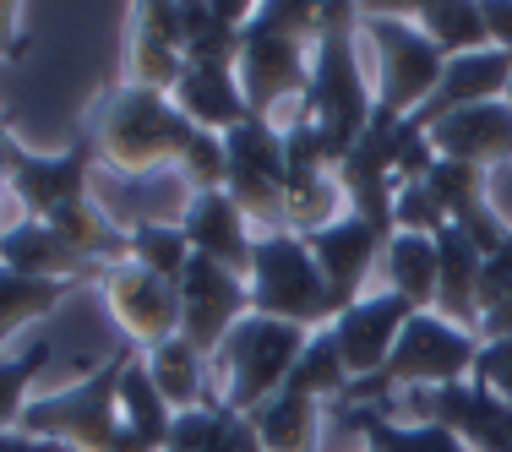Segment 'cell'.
Masks as SVG:
<instances>
[{"instance_id": "cell-40", "label": "cell", "mask_w": 512, "mask_h": 452, "mask_svg": "<svg viewBox=\"0 0 512 452\" xmlns=\"http://www.w3.org/2000/svg\"><path fill=\"white\" fill-rule=\"evenodd\" d=\"M507 104H512V88H507Z\"/></svg>"}, {"instance_id": "cell-21", "label": "cell", "mask_w": 512, "mask_h": 452, "mask_svg": "<svg viewBox=\"0 0 512 452\" xmlns=\"http://www.w3.org/2000/svg\"><path fill=\"white\" fill-rule=\"evenodd\" d=\"M175 109L191 126L213 131V137H229L235 126L251 120V104H246L240 77L229 66H186V77L175 88Z\"/></svg>"}, {"instance_id": "cell-32", "label": "cell", "mask_w": 512, "mask_h": 452, "mask_svg": "<svg viewBox=\"0 0 512 452\" xmlns=\"http://www.w3.org/2000/svg\"><path fill=\"white\" fill-rule=\"evenodd\" d=\"M512 338V240L496 256H485L480 273V344Z\"/></svg>"}, {"instance_id": "cell-16", "label": "cell", "mask_w": 512, "mask_h": 452, "mask_svg": "<svg viewBox=\"0 0 512 452\" xmlns=\"http://www.w3.org/2000/svg\"><path fill=\"white\" fill-rule=\"evenodd\" d=\"M0 267L28 273V278H60V284H104V273H109L104 262L66 246L39 218H17V224L0 229Z\"/></svg>"}, {"instance_id": "cell-8", "label": "cell", "mask_w": 512, "mask_h": 452, "mask_svg": "<svg viewBox=\"0 0 512 452\" xmlns=\"http://www.w3.org/2000/svg\"><path fill=\"white\" fill-rule=\"evenodd\" d=\"M246 284H251V316L295 322L306 333H322V327L338 322V300L300 235H256Z\"/></svg>"}, {"instance_id": "cell-13", "label": "cell", "mask_w": 512, "mask_h": 452, "mask_svg": "<svg viewBox=\"0 0 512 452\" xmlns=\"http://www.w3.org/2000/svg\"><path fill=\"white\" fill-rule=\"evenodd\" d=\"M104 300L109 311L120 316V333H126V344L137 349H153L164 344V338L180 333V295L175 284H164L158 273L137 262H115L104 273Z\"/></svg>"}, {"instance_id": "cell-1", "label": "cell", "mask_w": 512, "mask_h": 452, "mask_svg": "<svg viewBox=\"0 0 512 452\" xmlns=\"http://www.w3.org/2000/svg\"><path fill=\"white\" fill-rule=\"evenodd\" d=\"M99 164L115 175H148V169H180L191 191H224L229 158L224 137L191 126L175 109V99L148 88H115L99 120Z\"/></svg>"}, {"instance_id": "cell-15", "label": "cell", "mask_w": 512, "mask_h": 452, "mask_svg": "<svg viewBox=\"0 0 512 452\" xmlns=\"http://www.w3.org/2000/svg\"><path fill=\"white\" fill-rule=\"evenodd\" d=\"M300 240L311 246L316 267H322L327 289H333V300H338V316H344L355 300H365L360 289H365V278L376 273V262H382V251H387V235H376V229L365 224V218L344 213L338 224H327V229H311V235H300Z\"/></svg>"}, {"instance_id": "cell-18", "label": "cell", "mask_w": 512, "mask_h": 452, "mask_svg": "<svg viewBox=\"0 0 512 452\" xmlns=\"http://www.w3.org/2000/svg\"><path fill=\"white\" fill-rule=\"evenodd\" d=\"M512 88V55L496 50V44H485V50L474 55H453L442 71V88L425 99L420 115H409L414 131H431L436 120L458 115V109H474V104H491V99H507Z\"/></svg>"}, {"instance_id": "cell-37", "label": "cell", "mask_w": 512, "mask_h": 452, "mask_svg": "<svg viewBox=\"0 0 512 452\" xmlns=\"http://www.w3.org/2000/svg\"><path fill=\"white\" fill-rule=\"evenodd\" d=\"M22 44V17H17V6H0V60H17L11 50Z\"/></svg>"}, {"instance_id": "cell-12", "label": "cell", "mask_w": 512, "mask_h": 452, "mask_svg": "<svg viewBox=\"0 0 512 452\" xmlns=\"http://www.w3.org/2000/svg\"><path fill=\"white\" fill-rule=\"evenodd\" d=\"M175 295H180V338L213 365L224 338L251 316V284L240 273H229L224 262H213V256H191Z\"/></svg>"}, {"instance_id": "cell-28", "label": "cell", "mask_w": 512, "mask_h": 452, "mask_svg": "<svg viewBox=\"0 0 512 452\" xmlns=\"http://www.w3.org/2000/svg\"><path fill=\"white\" fill-rule=\"evenodd\" d=\"M409 17L447 60H453V55H474V50L491 44L485 6H474V0H425V6H409Z\"/></svg>"}, {"instance_id": "cell-19", "label": "cell", "mask_w": 512, "mask_h": 452, "mask_svg": "<svg viewBox=\"0 0 512 452\" xmlns=\"http://www.w3.org/2000/svg\"><path fill=\"white\" fill-rule=\"evenodd\" d=\"M180 229H186V240H191L197 256H213V262L229 267V273L251 278L256 229H251V218L235 207L229 191H197L191 207H186V218H180Z\"/></svg>"}, {"instance_id": "cell-5", "label": "cell", "mask_w": 512, "mask_h": 452, "mask_svg": "<svg viewBox=\"0 0 512 452\" xmlns=\"http://www.w3.org/2000/svg\"><path fill=\"white\" fill-rule=\"evenodd\" d=\"M131 360H137V344L120 338V349L93 376H82L66 393L28 403L17 431L39 436V442H71L77 452H137L126 436V420H120V376H126Z\"/></svg>"}, {"instance_id": "cell-25", "label": "cell", "mask_w": 512, "mask_h": 452, "mask_svg": "<svg viewBox=\"0 0 512 452\" xmlns=\"http://www.w3.org/2000/svg\"><path fill=\"white\" fill-rule=\"evenodd\" d=\"M120 420H126V436L137 452H164L169 447L175 409H169L164 393L153 387L148 354H137V360L126 365V376H120Z\"/></svg>"}, {"instance_id": "cell-6", "label": "cell", "mask_w": 512, "mask_h": 452, "mask_svg": "<svg viewBox=\"0 0 512 452\" xmlns=\"http://www.w3.org/2000/svg\"><path fill=\"white\" fill-rule=\"evenodd\" d=\"M474 360H480V333L453 327L447 316H436V311H420L404 327V338H398L393 354H387L382 371L365 376V382H349V393L338 398V403H371V409H382L387 398L414 393V387L469 382Z\"/></svg>"}, {"instance_id": "cell-2", "label": "cell", "mask_w": 512, "mask_h": 452, "mask_svg": "<svg viewBox=\"0 0 512 452\" xmlns=\"http://www.w3.org/2000/svg\"><path fill=\"white\" fill-rule=\"evenodd\" d=\"M93 180H99V137L82 131L66 153L22 148L17 169H11V197H17L22 218L50 224L66 246H77L93 262H104V267L131 262V235L99 207Z\"/></svg>"}, {"instance_id": "cell-17", "label": "cell", "mask_w": 512, "mask_h": 452, "mask_svg": "<svg viewBox=\"0 0 512 452\" xmlns=\"http://www.w3.org/2000/svg\"><path fill=\"white\" fill-rule=\"evenodd\" d=\"M425 137H431L436 158L474 164V169H485V175H491V169L512 164V104L507 99H491V104L458 109V115L436 120Z\"/></svg>"}, {"instance_id": "cell-36", "label": "cell", "mask_w": 512, "mask_h": 452, "mask_svg": "<svg viewBox=\"0 0 512 452\" xmlns=\"http://www.w3.org/2000/svg\"><path fill=\"white\" fill-rule=\"evenodd\" d=\"M17 158H22V142L11 137L6 120H0V202L11 197V169H17ZM0 229H6V224H0Z\"/></svg>"}, {"instance_id": "cell-3", "label": "cell", "mask_w": 512, "mask_h": 452, "mask_svg": "<svg viewBox=\"0 0 512 452\" xmlns=\"http://www.w3.org/2000/svg\"><path fill=\"white\" fill-rule=\"evenodd\" d=\"M316 39H322V6H306V0H267V6L251 11L235 77H240V93H246L256 120H273L278 104L306 99Z\"/></svg>"}, {"instance_id": "cell-7", "label": "cell", "mask_w": 512, "mask_h": 452, "mask_svg": "<svg viewBox=\"0 0 512 452\" xmlns=\"http://www.w3.org/2000/svg\"><path fill=\"white\" fill-rule=\"evenodd\" d=\"M306 344H311L306 327L273 322V316H246V322L224 338V349L213 354V371H218V382H224L218 403L235 409V414L262 409L267 398H278L289 387Z\"/></svg>"}, {"instance_id": "cell-26", "label": "cell", "mask_w": 512, "mask_h": 452, "mask_svg": "<svg viewBox=\"0 0 512 452\" xmlns=\"http://www.w3.org/2000/svg\"><path fill=\"white\" fill-rule=\"evenodd\" d=\"M387 289L404 295L414 311H436V278H442V256H436V235H404L398 229L382 251Z\"/></svg>"}, {"instance_id": "cell-29", "label": "cell", "mask_w": 512, "mask_h": 452, "mask_svg": "<svg viewBox=\"0 0 512 452\" xmlns=\"http://www.w3.org/2000/svg\"><path fill=\"white\" fill-rule=\"evenodd\" d=\"M82 284H60V278H28V273H11L0 267V349L17 327H28L33 316H50L60 300Z\"/></svg>"}, {"instance_id": "cell-35", "label": "cell", "mask_w": 512, "mask_h": 452, "mask_svg": "<svg viewBox=\"0 0 512 452\" xmlns=\"http://www.w3.org/2000/svg\"><path fill=\"white\" fill-rule=\"evenodd\" d=\"M485 28H491V44L512 55V0H491L485 6Z\"/></svg>"}, {"instance_id": "cell-34", "label": "cell", "mask_w": 512, "mask_h": 452, "mask_svg": "<svg viewBox=\"0 0 512 452\" xmlns=\"http://www.w3.org/2000/svg\"><path fill=\"white\" fill-rule=\"evenodd\" d=\"M474 382L496 387V393L512 403V338H491V344H480V360H474Z\"/></svg>"}, {"instance_id": "cell-31", "label": "cell", "mask_w": 512, "mask_h": 452, "mask_svg": "<svg viewBox=\"0 0 512 452\" xmlns=\"http://www.w3.org/2000/svg\"><path fill=\"white\" fill-rule=\"evenodd\" d=\"M126 235H131V262L158 273L164 284H180V273H186L191 256H197L180 224H142V229H126Z\"/></svg>"}, {"instance_id": "cell-9", "label": "cell", "mask_w": 512, "mask_h": 452, "mask_svg": "<svg viewBox=\"0 0 512 452\" xmlns=\"http://www.w3.org/2000/svg\"><path fill=\"white\" fill-rule=\"evenodd\" d=\"M360 28L365 39L376 44V60H382V88H376V115L382 120H409L420 115L425 99L442 88L447 55L414 28L409 6H360Z\"/></svg>"}, {"instance_id": "cell-24", "label": "cell", "mask_w": 512, "mask_h": 452, "mask_svg": "<svg viewBox=\"0 0 512 452\" xmlns=\"http://www.w3.org/2000/svg\"><path fill=\"white\" fill-rule=\"evenodd\" d=\"M256 447L262 452H322V420H327V403H316L295 387H284L278 398H267L262 409L246 414Z\"/></svg>"}, {"instance_id": "cell-23", "label": "cell", "mask_w": 512, "mask_h": 452, "mask_svg": "<svg viewBox=\"0 0 512 452\" xmlns=\"http://www.w3.org/2000/svg\"><path fill=\"white\" fill-rule=\"evenodd\" d=\"M436 256H442V278H436V316H447L453 327H469L480 333V273L485 256L463 229L447 224L436 235Z\"/></svg>"}, {"instance_id": "cell-27", "label": "cell", "mask_w": 512, "mask_h": 452, "mask_svg": "<svg viewBox=\"0 0 512 452\" xmlns=\"http://www.w3.org/2000/svg\"><path fill=\"white\" fill-rule=\"evenodd\" d=\"M148 371H153V387L164 393V403L175 414L213 403V393H207V354H197L180 333L148 349Z\"/></svg>"}, {"instance_id": "cell-22", "label": "cell", "mask_w": 512, "mask_h": 452, "mask_svg": "<svg viewBox=\"0 0 512 452\" xmlns=\"http://www.w3.org/2000/svg\"><path fill=\"white\" fill-rule=\"evenodd\" d=\"M180 77H186V50L158 28L153 6H137L126 17V88H148L175 99Z\"/></svg>"}, {"instance_id": "cell-38", "label": "cell", "mask_w": 512, "mask_h": 452, "mask_svg": "<svg viewBox=\"0 0 512 452\" xmlns=\"http://www.w3.org/2000/svg\"><path fill=\"white\" fill-rule=\"evenodd\" d=\"M0 452H71V447L39 442V436H22V431H0Z\"/></svg>"}, {"instance_id": "cell-11", "label": "cell", "mask_w": 512, "mask_h": 452, "mask_svg": "<svg viewBox=\"0 0 512 452\" xmlns=\"http://www.w3.org/2000/svg\"><path fill=\"white\" fill-rule=\"evenodd\" d=\"M387 409H409L414 425H447L469 452H512V403L485 382H453V387H414L382 403Z\"/></svg>"}, {"instance_id": "cell-30", "label": "cell", "mask_w": 512, "mask_h": 452, "mask_svg": "<svg viewBox=\"0 0 512 452\" xmlns=\"http://www.w3.org/2000/svg\"><path fill=\"white\" fill-rule=\"evenodd\" d=\"M289 387H295V393H306V398H316V403H338V398L349 393V365H344V349H338L333 327L311 333V344H306V354H300Z\"/></svg>"}, {"instance_id": "cell-14", "label": "cell", "mask_w": 512, "mask_h": 452, "mask_svg": "<svg viewBox=\"0 0 512 452\" xmlns=\"http://www.w3.org/2000/svg\"><path fill=\"white\" fill-rule=\"evenodd\" d=\"M414 305L404 295H393V289H382V295H365L355 300L344 316L333 322V338L338 349H344V365H349V382H365V376H376L387 365V354L398 349V338H404V327L414 322Z\"/></svg>"}, {"instance_id": "cell-39", "label": "cell", "mask_w": 512, "mask_h": 452, "mask_svg": "<svg viewBox=\"0 0 512 452\" xmlns=\"http://www.w3.org/2000/svg\"><path fill=\"white\" fill-rule=\"evenodd\" d=\"M240 452H262V447H256V442H251V447H240Z\"/></svg>"}, {"instance_id": "cell-10", "label": "cell", "mask_w": 512, "mask_h": 452, "mask_svg": "<svg viewBox=\"0 0 512 452\" xmlns=\"http://www.w3.org/2000/svg\"><path fill=\"white\" fill-rule=\"evenodd\" d=\"M224 191L256 224V235H289V142L273 120H246L224 137Z\"/></svg>"}, {"instance_id": "cell-33", "label": "cell", "mask_w": 512, "mask_h": 452, "mask_svg": "<svg viewBox=\"0 0 512 452\" xmlns=\"http://www.w3.org/2000/svg\"><path fill=\"white\" fill-rule=\"evenodd\" d=\"M44 365H50V344H33L17 360L0 354V431H17L22 409H28V387L44 376Z\"/></svg>"}, {"instance_id": "cell-20", "label": "cell", "mask_w": 512, "mask_h": 452, "mask_svg": "<svg viewBox=\"0 0 512 452\" xmlns=\"http://www.w3.org/2000/svg\"><path fill=\"white\" fill-rule=\"evenodd\" d=\"M333 431H355L360 452H469L447 425H398L393 414L371 409V403H327Z\"/></svg>"}, {"instance_id": "cell-4", "label": "cell", "mask_w": 512, "mask_h": 452, "mask_svg": "<svg viewBox=\"0 0 512 452\" xmlns=\"http://www.w3.org/2000/svg\"><path fill=\"white\" fill-rule=\"evenodd\" d=\"M355 28H360V6H322V39L311 55V88L300 99V115L322 126V137L333 142V153L344 158L355 142L371 131L376 99L365 88V71L355 60Z\"/></svg>"}]
</instances>
